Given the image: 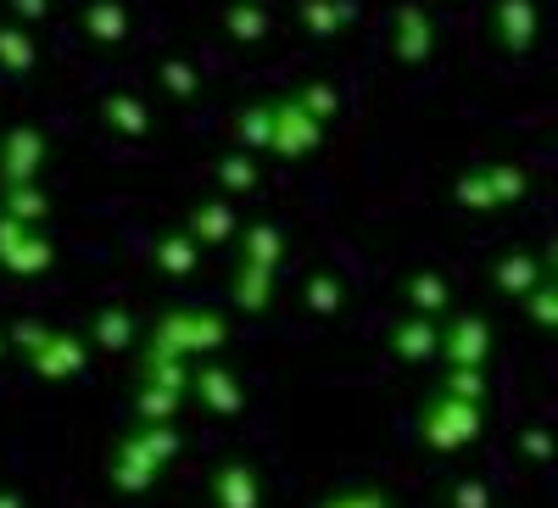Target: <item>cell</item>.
I'll return each mask as SVG.
<instances>
[{"label": "cell", "instance_id": "6da1fadb", "mask_svg": "<svg viewBox=\"0 0 558 508\" xmlns=\"http://www.w3.org/2000/svg\"><path fill=\"white\" fill-rule=\"evenodd\" d=\"M0 508H17V503H0Z\"/></svg>", "mask_w": 558, "mask_h": 508}]
</instances>
